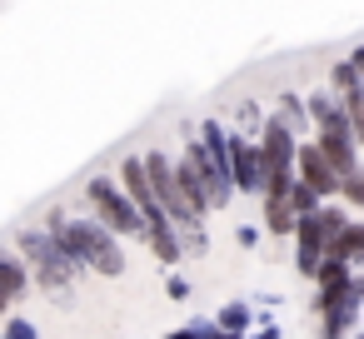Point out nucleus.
Listing matches in <instances>:
<instances>
[{
	"label": "nucleus",
	"mask_w": 364,
	"mask_h": 339,
	"mask_svg": "<svg viewBox=\"0 0 364 339\" xmlns=\"http://www.w3.org/2000/svg\"><path fill=\"white\" fill-rule=\"evenodd\" d=\"M55 225V249L80 269V264H90L95 274H105V279H115V274H125V254H120V244H115V235H105L100 225H90V220H65V215H55L50 220Z\"/></svg>",
	"instance_id": "nucleus-1"
},
{
	"label": "nucleus",
	"mask_w": 364,
	"mask_h": 339,
	"mask_svg": "<svg viewBox=\"0 0 364 339\" xmlns=\"http://www.w3.org/2000/svg\"><path fill=\"white\" fill-rule=\"evenodd\" d=\"M349 220L334 210V205H319L314 215H304V220H294V264H299V274H309L314 279V269H319V259H324V244L344 230Z\"/></svg>",
	"instance_id": "nucleus-2"
},
{
	"label": "nucleus",
	"mask_w": 364,
	"mask_h": 339,
	"mask_svg": "<svg viewBox=\"0 0 364 339\" xmlns=\"http://www.w3.org/2000/svg\"><path fill=\"white\" fill-rule=\"evenodd\" d=\"M21 249L31 254V264H36V274H41V284H46L50 294H65V289H70L75 264L55 249V240H50L46 230H21Z\"/></svg>",
	"instance_id": "nucleus-3"
},
{
	"label": "nucleus",
	"mask_w": 364,
	"mask_h": 339,
	"mask_svg": "<svg viewBox=\"0 0 364 339\" xmlns=\"http://www.w3.org/2000/svg\"><path fill=\"white\" fill-rule=\"evenodd\" d=\"M85 195H90V205H95V215H100V230L110 235H145V225H140V215L130 210V200L105 180V175H95L90 185H85Z\"/></svg>",
	"instance_id": "nucleus-4"
},
{
	"label": "nucleus",
	"mask_w": 364,
	"mask_h": 339,
	"mask_svg": "<svg viewBox=\"0 0 364 339\" xmlns=\"http://www.w3.org/2000/svg\"><path fill=\"white\" fill-rule=\"evenodd\" d=\"M314 279H319V294H314V314H329V309H339L359 284H354V274H349V264H334V259H319V269H314Z\"/></svg>",
	"instance_id": "nucleus-5"
},
{
	"label": "nucleus",
	"mask_w": 364,
	"mask_h": 339,
	"mask_svg": "<svg viewBox=\"0 0 364 339\" xmlns=\"http://www.w3.org/2000/svg\"><path fill=\"white\" fill-rule=\"evenodd\" d=\"M225 170H230V185H240V190H259V150L245 145V135L225 140Z\"/></svg>",
	"instance_id": "nucleus-6"
},
{
	"label": "nucleus",
	"mask_w": 364,
	"mask_h": 339,
	"mask_svg": "<svg viewBox=\"0 0 364 339\" xmlns=\"http://www.w3.org/2000/svg\"><path fill=\"white\" fill-rule=\"evenodd\" d=\"M294 165H299V185H304L314 200H324V195H334V190H339V180L329 175V165L319 160V150H314V145H294Z\"/></svg>",
	"instance_id": "nucleus-7"
},
{
	"label": "nucleus",
	"mask_w": 364,
	"mask_h": 339,
	"mask_svg": "<svg viewBox=\"0 0 364 339\" xmlns=\"http://www.w3.org/2000/svg\"><path fill=\"white\" fill-rule=\"evenodd\" d=\"M314 150H319V160L329 165V175H334V180L359 175V155H354V140H349V135H319V140H314Z\"/></svg>",
	"instance_id": "nucleus-8"
},
{
	"label": "nucleus",
	"mask_w": 364,
	"mask_h": 339,
	"mask_svg": "<svg viewBox=\"0 0 364 339\" xmlns=\"http://www.w3.org/2000/svg\"><path fill=\"white\" fill-rule=\"evenodd\" d=\"M309 120L319 125V135H349V120H344V110L329 100V95H309ZM354 140V135H349Z\"/></svg>",
	"instance_id": "nucleus-9"
},
{
	"label": "nucleus",
	"mask_w": 364,
	"mask_h": 339,
	"mask_svg": "<svg viewBox=\"0 0 364 339\" xmlns=\"http://www.w3.org/2000/svg\"><path fill=\"white\" fill-rule=\"evenodd\" d=\"M354 254H364V225H344V230L324 244V259H334V264H349Z\"/></svg>",
	"instance_id": "nucleus-10"
},
{
	"label": "nucleus",
	"mask_w": 364,
	"mask_h": 339,
	"mask_svg": "<svg viewBox=\"0 0 364 339\" xmlns=\"http://www.w3.org/2000/svg\"><path fill=\"white\" fill-rule=\"evenodd\" d=\"M26 289H31L26 264H21L16 254H6V249H0V294H6V299H21Z\"/></svg>",
	"instance_id": "nucleus-11"
},
{
	"label": "nucleus",
	"mask_w": 364,
	"mask_h": 339,
	"mask_svg": "<svg viewBox=\"0 0 364 339\" xmlns=\"http://www.w3.org/2000/svg\"><path fill=\"white\" fill-rule=\"evenodd\" d=\"M145 240H150V249H155L165 264H175V259H180V240H175V225H170V220H165V225H150V230H145Z\"/></svg>",
	"instance_id": "nucleus-12"
},
{
	"label": "nucleus",
	"mask_w": 364,
	"mask_h": 339,
	"mask_svg": "<svg viewBox=\"0 0 364 339\" xmlns=\"http://www.w3.org/2000/svg\"><path fill=\"white\" fill-rule=\"evenodd\" d=\"M354 309H359V289H354L339 309H329V314H324V329H319V334H324V339H339V334L354 324Z\"/></svg>",
	"instance_id": "nucleus-13"
},
{
	"label": "nucleus",
	"mask_w": 364,
	"mask_h": 339,
	"mask_svg": "<svg viewBox=\"0 0 364 339\" xmlns=\"http://www.w3.org/2000/svg\"><path fill=\"white\" fill-rule=\"evenodd\" d=\"M264 225H269V235H289V230H294L289 205H284V200H264Z\"/></svg>",
	"instance_id": "nucleus-14"
},
{
	"label": "nucleus",
	"mask_w": 364,
	"mask_h": 339,
	"mask_svg": "<svg viewBox=\"0 0 364 339\" xmlns=\"http://www.w3.org/2000/svg\"><path fill=\"white\" fill-rule=\"evenodd\" d=\"M329 80H334V90H339V95H354V90H359V70H354L349 60H339Z\"/></svg>",
	"instance_id": "nucleus-15"
},
{
	"label": "nucleus",
	"mask_w": 364,
	"mask_h": 339,
	"mask_svg": "<svg viewBox=\"0 0 364 339\" xmlns=\"http://www.w3.org/2000/svg\"><path fill=\"white\" fill-rule=\"evenodd\" d=\"M334 195H344L349 205H364V180H359V175H349V180H339V190H334Z\"/></svg>",
	"instance_id": "nucleus-16"
},
{
	"label": "nucleus",
	"mask_w": 364,
	"mask_h": 339,
	"mask_svg": "<svg viewBox=\"0 0 364 339\" xmlns=\"http://www.w3.org/2000/svg\"><path fill=\"white\" fill-rule=\"evenodd\" d=\"M235 115H240V125H245V130H255V125H259V120H264V115H259V105H255V100H245V105H240V110H235Z\"/></svg>",
	"instance_id": "nucleus-17"
},
{
	"label": "nucleus",
	"mask_w": 364,
	"mask_h": 339,
	"mask_svg": "<svg viewBox=\"0 0 364 339\" xmlns=\"http://www.w3.org/2000/svg\"><path fill=\"white\" fill-rule=\"evenodd\" d=\"M225 324H230V329L250 324V309H245V304H230V309H225Z\"/></svg>",
	"instance_id": "nucleus-18"
},
{
	"label": "nucleus",
	"mask_w": 364,
	"mask_h": 339,
	"mask_svg": "<svg viewBox=\"0 0 364 339\" xmlns=\"http://www.w3.org/2000/svg\"><path fill=\"white\" fill-rule=\"evenodd\" d=\"M6 339H36V329H31V324H21V319H16V324H6Z\"/></svg>",
	"instance_id": "nucleus-19"
},
{
	"label": "nucleus",
	"mask_w": 364,
	"mask_h": 339,
	"mask_svg": "<svg viewBox=\"0 0 364 339\" xmlns=\"http://www.w3.org/2000/svg\"><path fill=\"white\" fill-rule=\"evenodd\" d=\"M170 339H205L200 329H185V334H170Z\"/></svg>",
	"instance_id": "nucleus-20"
},
{
	"label": "nucleus",
	"mask_w": 364,
	"mask_h": 339,
	"mask_svg": "<svg viewBox=\"0 0 364 339\" xmlns=\"http://www.w3.org/2000/svg\"><path fill=\"white\" fill-rule=\"evenodd\" d=\"M6 304H11V299H6V294H0V319H6Z\"/></svg>",
	"instance_id": "nucleus-21"
},
{
	"label": "nucleus",
	"mask_w": 364,
	"mask_h": 339,
	"mask_svg": "<svg viewBox=\"0 0 364 339\" xmlns=\"http://www.w3.org/2000/svg\"><path fill=\"white\" fill-rule=\"evenodd\" d=\"M205 339H235V334H205Z\"/></svg>",
	"instance_id": "nucleus-22"
}]
</instances>
